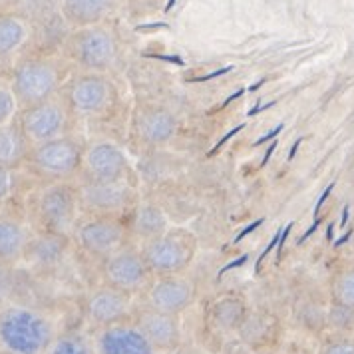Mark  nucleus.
Instances as JSON below:
<instances>
[{
  "mask_svg": "<svg viewBox=\"0 0 354 354\" xmlns=\"http://www.w3.org/2000/svg\"><path fill=\"white\" fill-rule=\"evenodd\" d=\"M64 84L66 62L48 54L22 56L10 76V88L17 97L18 110L60 94Z\"/></svg>",
  "mask_w": 354,
  "mask_h": 354,
  "instance_id": "nucleus-1",
  "label": "nucleus"
},
{
  "mask_svg": "<svg viewBox=\"0 0 354 354\" xmlns=\"http://www.w3.org/2000/svg\"><path fill=\"white\" fill-rule=\"evenodd\" d=\"M52 344V324L40 313L10 306L0 313V346L8 354H44Z\"/></svg>",
  "mask_w": 354,
  "mask_h": 354,
  "instance_id": "nucleus-2",
  "label": "nucleus"
},
{
  "mask_svg": "<svg viewBox=\"0 0 354 354\" xmlns=\"http://www.w3.org/2000/svg\"><path fill=\"white\" fill-rule=\"evenodd\" d=\"M32 209L36 223L46 231V235L62 237L74 231L78 211L82 209L78 187L68 181L48 183L36 194Z\"/></svg>",
  "mask_w": 354,
  "mask_h": 354,
  "instance_id": "nucleus-3",
  "label": "nucleus"
},
{
  "mask_svg": "<svg viewBox=\"0 0 354 354\" xmlns=\"http://www.w3.org/2000/svg\"><path fill=\"white\" fill-rule=\"evenodd\" d=\"M82 156L84 149L80 142L72 136H62L46 144L32 145L26 163L36 176L48 183H60L80 174Z\"/></svg>",
  "mask_w": 354,
  "mask_h": 354,
  "instance_id": "nucleus-4",
  "label": "nucleus"
},
{
  "mask_svg": "<svg viewBox=\"0 0 354 354\" xmlns=\"http://www.w3.org/2000/svg\"><path fill=\"white\" fill-rule=\"evenodd\" d=\"M72 112L66 104L62 92L48 97L40 104H34L28 108H22L17 113V126L26 138V142L32 145L46 144L50 140L68 136Z\"/></svg>",
  "mask_w": 354,
  "mask_h": 354,
  "instance_id": "nucleus-5",
  "label": "nucleus"
},
{
  "mask_svg": "<svg viewBox=\"0 0 354 354\" xmlns=\"http://www.w3.org/2000/svg\"><path fill=\"white\" fill-rule=\"evenodd\" d=\"M197 239L185 229L165 231L163 235L144 241L142 257L149 271L160 277H171L185 271L195 257Z\"/></svg>",
  "mask_w": 354,
  "mask_h": 354,
  "instance_id": "nucleus-6",
  "label": "nucleus"
},
{
  "mask_svg": "<svg viewBox=\"0 0 354 354\" xmlns=\"http://www.w3.org/2000/svg\"><path fill=\"white\" fill-rule=\"evenodd\" d=\"M66 54L74 64L80 66L82 72L104 74L118 58V42L106 26H86L68 38Z\"/></svg>",
  "mask_w": 354,
  "mask_h": 354,
  "instance_id": "nucleus-7",
  "label": "nucleus"
},
{
  "mask_svg": "<svg viewBox=\"0 0 354 354\" xmlns=\"http://www.w3.org/2000/svg\"><path fill=\"white\" fill-rule=\"evenodd\" d=\"M62 96L72 115H97L112 102V84L97 72H80L68 78Z\"/></svg>",
  "mask_w": 354,
  "mask_h": 354,
  "instance_id": "nucleus-8",
  "label": "nucleus"
},
{
  "mask_svg": "<svg viewBox=\"0 0 354 354\" xmlns=\"http://www.w3.org/2000/svg\"><path fill=\"white\" fill-rule=\"evenodd\" d=\"M74 237L82 247V251L106 261L112 253L124 247L126 227L118 217L92 215L86 221H82L80 225L74 227Z\"/></svg>",
  "mask_w": 354,
  "mask_h": 354,
  "instance_id": "nucleus-9",
  "label": "nucleus"
},
{
  "mask_svg": "<svg viewBox=\"0 0 354 354\" xmlns=\"http://www.w3.org/2000/svg\"><path fill=\"white\" fill-rule=\"evenodd\" d=\"M80 207L92 215L118 217L133 205L136 192L128 181H88L78 187Z\"/></svg>",
  "mask_w": 354,
  "mask_h": 354,
  "instance_id": "nucleus-10",
  "label": "nucleus"
},
{
  "mask_svg": "<svg viewBox=\"0 0 354 354\" xmlns=\"http://www.w3.org/2000/svg\"><path fill=\"white\" fill-rule=\"evenodd\" d=\"M104 277L108 287L133 295L149 287L151 271L145 265L142 251L133 247H122L104 261Z\"/></svg>",
  "mask_w": 354,
  "mask_h": 354,
  "instance_id": "nucleus-11",
  "label": "nucleus"
},
{
  "mask_svg": "<svg viewBox=\"0 0 354 354\" xmlns=\"http://www.w3.org/2000/svg\"><path fill=\"white\" fill-rule=\"evenodd\" d=\"M82 174L88 181H126L131 174L126 153L112 142H96L84 149Z\"/></svg>",
  "mask_w": 354,
  "mask_h": 354,
  "instance_id": "nucleus-12",
  "label": "nucleus"
},
{
  "mask_svg": "<svg viewBox=\"0 0 354 354\" xmlns=\"http://www.w3.org/2000/svg\"><path fill=\"white\" fill-rule=\"evenodd\" d=\"M133 129L147 145H165L177 131V120L163 106H142L133 118Z\"/></svg>",
  "mask_w": 354,
  "mask_h": 354,
  "instance_id": "nucleus-13",
  "label": "nucleus"
},
{
  "mask_svg": "<svg viewBox=\"0 0 354 354\" xmlns=\"http://www.w3.org/2000/svg\"><path fill=\"white\" fill-rule=\"evenodd\" d=\"M195 287L183 277L171 274V277H160L149 287V306L165 313V315H177L183 308H187L194 301Z\"/></svg>",
  "mask_w": 354,
  "mask_h": 354,
  "instance_id": "nucleus-14",
  "label": "nucleus"
},
{
  "mask_svg": "<svg viewBox=\"0 0 354 354\" xmlns=\"http://www.w3.org/2000/svg\"><path fill=\"white\" fill-rule=\"evenodd\" d=\"M100 354H153V346L140 328L112 324L97 338Z\"/></svg>",
  "mask_w": 354,
  "mask_h": 354,
  "instance_id": "nucleus-15",
  "label": "nucleus"
},
{
  "mask_svg": "<svg viewBox=\"0 0 354 354\" xmlns=\"http://www.w3.org/2000/svg\"><path fill=\"white\" fill-rule=\"evenodd\" d=\"M138 328L151 342L153 348H174L179 340V324L176 321V315H165L151 306L138 317Z\"/></svg>",
  "mask_w": 354,
  "mask_h": 354,
  "instance_id": "nucleus-16",
  "label": "nucleus"
},
{
  "mask_svg": "<svg viewBox=\"0 0 354 354\" xmlns=\"http://www.w3.org/2000/svg\"><path fill=\"white\" fill-rule=\"evenodd\" d=\"M115 6V0H62L60 2V17L66 24L78 28L96 26Z\"/></svg>",
  "mask_w": 354,
  "mask_h": 354,
  "instance_id": "nucleus-17",
  "label": "nucleus"
},
{
  "mask_svg": "<svg viewBox=\"0 0 354 354\" xmlns=\"http://www.w3.org/2000/svg\"><path fill=\"white\" fill-rule=\"evenodd\" d=\"M129 310V295L106 287L96 290L88 301V317L97 324H110L122 321Z\"/></svg>",
  "mask_w": 354,
  "mask_h": 354,
  "instance_id": "nucleus-18",
  "label": "nucleus"
},
{
  "mask_svg": "<svg viewBox=\"0 0 354 354\" xmlns=\"http://www.w3.org/2000/svg\"><path fill=\"white\" fill-rule=\"evenodd\" d=\"M30 38V20L20 10H0V62L12 58Z\"/></svg>",
  "mask_w": 354,
  "mask_h": 354,
  "instance_id": "nucleus-19",
  "label": "nucleus"
},
{
  "mask_svg": "<svg viewBox=\"0 0 354 354\" xmlns=\"http://www.w3.org/2000/svg\"><path fill=\"white\" fill-rule=\"evenodd\" d=\"M30 235L28 229L17 217L0 215V263L10 265L22 259L28 251Z\"/></svg>",
  "mask_w": 354,
  "mask_h": 354,
  "instance_id": "nucleus-20",
  "label": "nucleus"
},
{
  "mask_svg": "<svg viewBox=\"0 0 354 354\" xmlns=\"http://www.w3.org/2000/svg\"><path fill=\"white\" fill-rule=\"evenodd\" d=\"M30 153V144L22 136L17 122L0 128V167L17 169L18 165L26 163Z\"/></svg>",
  "mask_w": 354,
  "mask_h": 354,
  "instance_id": "nucleus-21",
  "label": "nucleus"
},
{
  "mask_svg": "<svg viewBox=\"0 0 354 354\" xmlns=\"http://www.w3.org/2000/svg\"><path fill=\"white\" fill-rule=\"evenodd\" d=\"M131 229L140 239L149 241V239H156V237H160L167 231V217L160 207L144 205V207L136 211Z\"/></svg>",
  "mask_w": 354,
  "mask_h": 354,
  "instance_id": "nucleus-22",
  "label": "nucleus"
},
{
  "mask_svg": "<svg viewBox=\"0 0 354 354\" xmlns=\"http://www.w3.org/2000/svg\"><path fill=\"white\" fill-rule=\"evenodd\" d=\"M333 299L340 308L354 313V263L342 267L333 277Z\"/></svg>",
  "mask_w": 354,
  "mask_h": 354,
  "instance_id": "nucleus-23",
  "label": "nucleus"
},
{
  "mask_svg": "<svg viewBox=\"0 0 354 354\" xmlns=\"http://www.w3.org/2000/svg\"><path fill=\"white\" fill-rule=\"evenodd\" d=\"M60 2L62 0H20V12L28 20H42L56 10L60 12Z\"/></svg>",
  "mask_w": 354,
  "mask_h": 354,
  "instance_id": "nucleus-24",
  "label": "nucleus"
},
{
  "mask_svg": "<svg viewBox=\"0 0 354 354\" xmlns=\"http://www.w3.org/2000/svg\"><path fill=\"white\" fill-rule=\"evenodd\" d=\"M48 354H92L88 342L82 337L76 335H68V337H60L52 340L48 346Z\"/></svg>",
  "mask_w": 354,
  "mask_h": 354,
  "instance_id": "nucleus-25",
  "label": "nucleus"
},
{
  "mask_svg": "<svg viewBox=\"0 0 354 354\" xmlns=\"http://www.w3.org/2000/svg\"><path fill=\"white\" fill-rule=\"evenodd\" d=\"M18 102L10 88V82H0V128L8 126L17 120Z\"/></svg>",
  "mask_w": 354,
  "mask_h": 354,
  "instance_id": "nucleus-26",
  "label": "nucleus"
},
{
  "mask_svg": "<svg viewBox=\"0 0 354 354\" xmlns=\"http://www.w3.org/2000/svg\"><path fill=\"white\" fill-rule=\"evenodd\" d=\"M12 171H15V169H4V167H0V201H4L8 195L12 194V187H15Z\"/></svg>",
  "mask_w": 354,
  "mask_h": 354,
  "instance_id": "nucleus-27",
  "label": "nucleus"
},
{
  "mask_svg": "<svg viewBox=\"0 0 354 354\" xmlns=\"http://www.w3.org/2000/svg\"><path fill=\"white\" fill-rule=\"evenodd\" d=\"M321 354H354L353 340H337L326 344L321 351Z\"/></svg>",
  "mask_w": 354,
  "mask_h": 354,
  "instance_id": "nucleus-28",
  "label": "nucleus"
},
{
  "mask_svg": "<svg viewBox=\"0 0 354 354\" xmlns=\"http://www.w3.org/2000/svg\"><path fill=\"white\" fill-rule=\"evenodd\" d=\"M281 233H283V229H279L277 233L273 235V239H271V243L261 251V255L257 257V263H255V273H259L261 271V265H263V261L269 257V253H273V249H277V245H279V239H281Z\"/></svg>",
  "mask_w": 354,
  "mask_h": 354,
  "instance_id": "nucleus-29",
  "label": "nucleus"
},
{
  "mask_svg": "<svg viewBox=\"0 0 354 354\" xmlns=\"http://www.w3.org/2000/svg\"><path fill=\"white\" fill-rule=\"evenodd\" d=\"M243 129H245V124H241V126H235V128L231 129V131H227L225 136H223V138H221V140H219V142L215 144V147H213L209 153H207V158H213V156H215L217 151H221V149H223V145H225L227 142L231 140V138H235V136H237L239 131H243Z\"/></svg>",
  "mask_w": 354,
  "mask_h": 354,
  "instance_id": "nucleus-30",
  "label": "nucleus"
},
{
  "mask_svg": "<svg viewBox=\"0 0 354 354\" xmlns=\"http://www.w3.org/2000/svg\"><path fill=\"white\" fill-rule=\"evenodd\" d=\"M283 129H285V124H279V126H274L273 129H269L265 136H261L259 140H255V142H253L251 145H253V147H261L263 144H269V142H273V140H277V138H279V133H281Z\"/></svg>",
  "mask_w": 354,
  "mask_h": 354,
  "instance_id": "nucleus-31",
  "label": "nucleus"
},
{
  "mask_svg": "<svg viewBox=\"0 0 354 354\" xmlns=\"http://www.w3.org/2000/svg\"><path fill=\"white\" fill-rule=\"evenodd\" d=\"M247 261H249V253H243L241 257L233 259L231 263H227L225 267H221V269H219V273H217V279H221L223 274L229 273V271H233V269H239V267H243V265H245Z\"/></svg>",
  "mask_w": 354,
  "mask_h": 354,
  "instance_id": "nucleus-32",
  "label": "nucleus"
},
{
  "mask_svg": "<svg viewBox=\"0 0 354 354\" xmlns=\"http://www.w3.org/2000/svg\"><path fill=\"white\" fill-rule=\"evenodd\" d=\"M263 223H265V217H259L257 221H253V223H249V225L245 227L243 231H239V233H237V237L233 239V245H239V243H241L243 239H245V237L249 235V233H253V231H257L259 227L263 225Z\"/></svg>",
  "mask_w": 354,
  "mask_h": 354,
  "instance_id": "nucleus-33",
  "label": "nucleus"
},
{
  "mask_svg": "<svg viewBox=\"0 0 354 354\" xmlns=\"http://www.w3.org/2000/svg\"><path fill=\"white\" fill-rule=\"evenodd\" d=\"M292 227H295V223L290 221L289 225L283 227V233H281V239H279V245H277V263L281 261V257H283V249H285V243H287V239H289L290 231H292Z\"/></svg>",
  "mask_w": 354,
  "mask_h": 354,
  "instance_id": "nucleus-34",
  "label": "nucleus"
},
{
  "mask_svg": "<svg viewBox=\"0 0 354 354\" xmlns=\"http://www.w3.org/2000/svg\"><path fill=\"white\" fill-rule=\"evenodd\" d=\"M335 185H337V183L333 181V183H330V185H328V187H326V189L322 192V195L319 197V201H317V205H315V211H313V213H315V217H319V213H321V207L324 205V201H326V199L330 197L333 189H335Z\"/></svg>",
  "mask_w": 354,
  "mask_h": 354,
  "instance_id": "nucleus-35",
  "label": "nucleus"
},
{
  "mask_svg": "<svg viewBox=\"0 0 354 354\" xmlns=\"http://www.w3.org/2000/svg\"><path fill=\"white\" fill-rule=\"evenodd\" d=\"M277 147H279V140H273L271 144L267 145V151H265V156H263V160H261V167H267V163H269V160L273 158V153L277 151Z\"/></svg>",
  "mask_w": 354,
  "mask_h": 354,
  "instance_id": "nucleus-36",
  "label": "nucleus"
},
{
  "mask_svg": "<svg viewBox=\"0 0 354 354\" xmlns=\"http://www.w3.org/2000/svg\"><path fill=\"white\" fill-rule=\"evenodd\" d=\"M321 221H322L321 217H317V219H315V223H313V225L308 227V229H306L305 233L301 235V239L297 241V245H303V243H305L306 239H308V237H310V235H313V233H315V231L319 229V225H321Z\"/></svg>",
  "mask_w": 354,
  "mask_h": 354,
  "instance_id": "nucleus-37",
  "label": "nucleus"
},
{
  "mask_svg": "<svg viewBox=\"0 0 354 354\" xmlns=\"http://www.w3.org/2000/svg\"><path fill=\"white\" fill-rule=\"evenodd\" d=\"M6 285H8V274H6V265L0 263V299L6 292Z\"/></svg>",
  "mask_w": 354,
  "mask_h": 354,
  "instance_id": "nucleus-38",
  "label": "nucleus"
},
{
  "mask_svg": "<svg viewBox=\"0 0 354 354\" xmlns=\"http://www.w3.org/2000/svg\"><path fill=\"white\" fill-rule=\"evenodd\" d=\"M271 106H274V102H271V104H265V106H255V108H253L251 112L247 113V115H249V118H255L257 113L265 112V110H267V108H271Z\"/></svg>",
  "mask_w": 354,
  "mask_h": 354,
  "instance_id": "nucleus-39",
  "label": "nucleus"
},
{
  "mask_svg": "<svg viewBox=\"0 0 354 354\" xmlns=\"http://www.w3.org/2000/svg\"><path fill=\"white\" fill-rule=\"evenodd\" d=\"M351 237H353V229H348V231H346V233H344L342 237H338L337 241L333 243V245H335V247H342V245H344V243L348 241Z\"/></svg>",
  "mask_w": 354,
  "mask_h": 354,
  "instance_id": "nucleus-40",
  "label": "nucleus"
},
{
  "mask_svg": "<svg viewBox=\"0 0 354 354\" xmlns=\"http://www.w3.org/2000/svg\"><path fill=\"white\" fill-rule=\"evenodd\" d=\"M303 144V138H299V140H297V142H295V144H292V147H290V151H289V156H287V160H292V158H295V153H297V149H299V145Z\"/></svg>",
  "mask_w": 354,
  "mask_h": 354,
  "instance_id": "nucleus-41",
  "label": "nucleus"
},
{
  "mask_svg": "<svg viewBox=\"0 0 354 354\" xmlns=\"http://www.w3.org/2000/svg\"><path fill=\"white\" fill-rule=\"evenodd\" d=\"M348 211H351V207H348V205L342 209V217H340V229H344V227H346V223H348Z\"/></svg>",
  "mask_w": 354,
  "mask_h": 354,
  "instance_id": "nucleus-42",
  "label": "nucleus"
},
{
  "mask_svg": "<svg viewBox=\"0 0 354 354\" xmlns=\"http://www.w3.org/2000/svg\"><path fill=\"white\" fill-rule=\"evenodd\" d=\"M20 4V0H0V10H8V6Z\"/></svg>",
  "mask_w": 354,
  "mask_h": 354,
  "instance_id": "nucleus-43",
  "label": "nucleus"
},
{
  "mask_svg": "<svg viewBox=\"0 0 354 354\" xmlns=\"http://www.w3.org/2000/svg\"><path fill=\"white\" fill-rule=\"evenodd\" d=\"M239 96H243V90H241V92H237V94H233V96H231V97H227L225 102L221 104V108H225V106H229V104H231V102H233L235 97H239Z\"/></svg>",
  "mask_w": 354,
  "mask_h": 354,
  "instance_id": "nucleus-44",
  "label": "nucleus"
},
{
  "mask_svg": "<svg viewBox=\"0 0 354 354\" xmlns=\"http://www.w3.org/2000/svg\"><path fill=\"white\" fill-rule=\"evenodd\" d=\"M333 231H335V223H330L328 229H326V239H328V241H333Z\"/></svg>",
  "mask_w": 354,
  "mask_h": 354,
  "instance_id": "nucleus-45",
  "label": "nucleus"
}]
</instances>
